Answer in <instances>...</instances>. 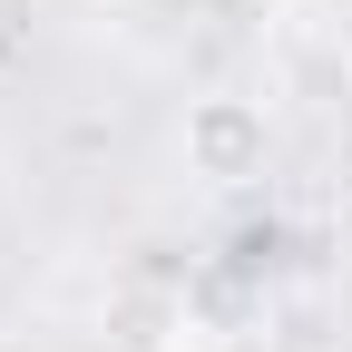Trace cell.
Returning <instances> with one entry per match:
<instances>
[{
	"mask_svg": "<svg viewBox=\"0 0 352 352\" xmlns=\"http://www.w3.org/2000/svg\"><path fill=\"white\" fill-rule=\"evenodd\" d=\"M176 157H186V176H206V186H254L264 157H274V118H264V98H245V88H206V98H186V118H176Z\"/></svg>",
	"mask_w": 352,
	"mask_h": 352,
	"instance_id": "6da1fadb",
	"label": "cell"
}]
</instances>
